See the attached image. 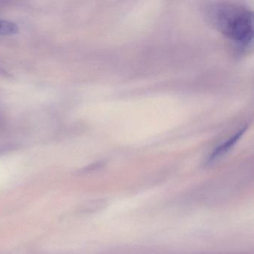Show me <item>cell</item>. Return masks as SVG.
Segmentation results:
<instances>
[{"label": "cell", "mask_w": 254, "mask_h": 254, "mask_svg": "<svg viewBox=\"0 0 254 254\" xmlns=\"http://www.w3.org/2000/svg\"><path fill=\"white\" fill-rule=\"evenodd\" d=\"M18 32V26L15 23L0 20V35H14Z\"/></svg>", "instance_id": "cell-3"}, {"label": "cell", "mask_w": 254, "mask_h": 254, "mask_svg": "<svg viewBox=\"0 0 254 254\" xmlns=\"http://www.w3.org/2000/svg\"><path fill=\"white\" fill-rule=\"evenodd\" d=\"M245 130H246V127L241 129L237 133H235L230 139H227L226 142H223L219 146L217 147L215 151L211 154L209 158V162H212L216 159L219 158L220 157L226 154L230 148H233V145L238 142L241 136L245 133Z\"/></svg>", "instance_id": "cell-2"}, {"label": "cell", "mask_w": 254, "mask_h": 254, "mask_svg": "<svg viewBox=\"0 0 254 254\" xmlns=\"http://www.w3.org/2000/svg\"><path fill=\"white\" fill-rule=\"evenodd\" d=\"M208 17L223 35L241 45H248L253 40V13L243 5L230 2L213 4L208 9Z\"/></svg>", "instance_id": "cell-1"}]
</instances>
